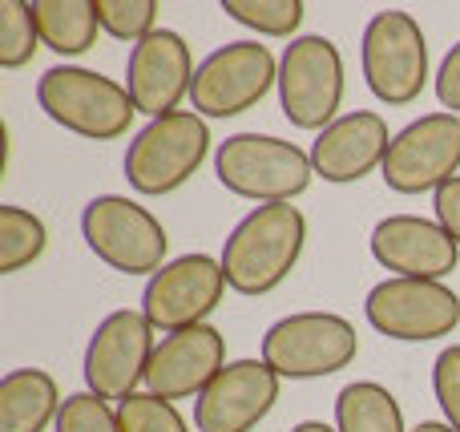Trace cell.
<instances>
[{"label":"cell","mask_w":460,"mask_h":432,"mask_svg":"<svg viewBox=\"0 0 460 432\" xmlns=\"http://www.w3.org/2000/svg\"><path fill=\"white\" fill-rule=\"evenodd\" d=\"M226 287L230 283L223 271V259L202 255V251L178 255V259H170L158 275L146 279L142 315L154 323V331L174 336V331L207 323L210 315L218 312V304H223Z\"/></svg>","instance_id":"obj_11"},{"label":"cell","mask_w":460,"mask_h":432,"mask_svg":"<svg viewBox=\"0 0 460 432\" xmlns=\"http://www.w3.org/2000/svg\"><path fill=\"white\" fill-rule=\"evenodd\" d=\"M343 53L323 32H303L279 57V105L295 129L323 134L343 105Z\"/></svg>","instance_id":"obj_5"},{"label":"cell","mask_w":460,"mask_h":432,"mask_svg":"<svg viewBox=\"0 0 460 432\" xmlns=\"http://www.w3.org/2000/svg\"><path fill=\"white\" fill-rule=\"evenodd\" d=\"M432 396L445 412V425L460 432V344H448L432 364Z\"/></svg>","instance_id":"obj_28"},{"label":"cell","mask_w":460,"mask_h":432,"mask_svg":"<svg viewBox=\"0 0 460 432\" xmlns=\"http://www.w3.org/2000/svg\"><path fill=\"white\" fill-rule=\"evenodd\" d=\"M307 247V218L295 202H267L234 223L223 242V271L238 295H270L299 267Z\"/></svg>","instance_id":"obj_1"},{"label":"cell","mask_w":460,"mask_h":432,"mask_svg":"<svg viewBox=\"0 0 460 432\" xmlns=\"http://www.w3.org/2000/svg\"><path fill=\"white\" fill-rule=\"evenodd\" d=\"M49 247V226L24 207H0V275H16L32 267Z\"/></svg>","instance_id":"obj_22"},{"label":"cell","mask_w":460,"mask_h":432,"mask_svg":"<svg viewBox=\"0 0 460 432\" xmlns=\"http://www.w3.org/2000/svg\"><path fill=\"white\" fill-rule=\"evenodd\" d=\"M32 21H37L40 45L57 57H81L97 45L102 16L97 0H32Z\"/></svg>","instance_id":"obj_20"},{"label":"cell","mask_w":460,"mask_h":432,"mask_svg":"<svg viewBox=\"0 0 460 432\" xmlns=\"http://www.w3.org/2000/svg\"><path fill=\"white\" fill-rule=\"evenodd\" d=\"M215 178L238 198L259 207L267 202H295L311 190V150L270 134H230L215 150Z\"/></svg>","instance_id":"obj_3"},{"label":"cell","mask_w":460,"mask_h":432,"mask_svg":"<svg viewBox=\"0 0 460 432\" xmlns=\"http://www.w3.org/2000/svg\"><path fill=\"white\" fill-rule=\"evenodd\" d=\"M37 105L53 126L89 142H113L134 126V97L126 85L85 65H53L37 77Z\"/></svg>","instance_id":"obj_2"},{"label":"cell","mask_w":460,"mask_h":432,"mask_svg":"<svg viewBox=\"0 0 460 432\" xmlns=\"http://www.w3.org/2000/svg\"><path fill=\"white\" fill-rule=\"evenodd\" d=\"M61 388L45 368H13L0 380V432H45L57 425Z\"/></svg>","instance_id":"obj_19"},{"label":"cell","mask_w":460,"mask_h":432,"mask_svg":"<svg viewBox=\"0 0 460 432\" xmlns=\"http://www.w3.org/2000/svg\"><path fill=\"white\" fill-rule=\"evenodd\" d=\"M53 432H121V420L110 401L93 392H73L65 396Z\"/></svg>","instance_id":"obj_27"},{"label":"cell","mask_w":460,"mask_h":432,"mask_svg":"<svg viewBox=\"0 0 460 432\" xmlns=\"http://www.w3.org/2000/svg\"><path fill=\"white\" fill-rule=\"evenodd\" d=\"M194 69L199 65H194L182 32L154 29L146 40H137L126 61V89L134 97L137 113H146L150 121L178 113L182 97H190Z\"/></svg>","instance_id":"obj_14"},{"label":"cell","mask_w":460,"mask_h":432,"mask_svg":"<svg viewBox=\"0 0 460 432\" xmlns=\"http://www.w3.org/2000/svg\"><path fill=\"white\" fill-rule=\"evenodd\" d=\"M380 178L396 194H437L445 182L460 178V118L437 110L408 121L392 137Z\"/></svg>","instance_id":"obj_13"},{"label":"cell","mask_w":460,"mask_h":432,"mask_svg":"<svg viewBox=\"0 0 460 432\" xmlns=\"http://www.w3.org/2000/svg\"><path fill=\"white\" fill-rule=\"evenodd\" d=\"M291 432H340L335 425H323V420H299Z\"/></svg>","instance_id":"obj_31"},{"label":"cell","mask_w":460,"mask_h":432,"mask_svg":"<svg viewBox=\"0 0 460 432\" xmlns=\"http://www.w3.org/2000/svg\"><path fill=\"white\" fill-rule=\"evenodd\" d=\"M372 259L392 271V279H437L445 283V275L456 271L460 247L453 234L437 223V218L420 215H388L372 226Z\"/></svg>","instance_id":"obj_16"},{"label":"cell","mask_w":460,"mask_h":432,"mask_svg":"<svg viewBox=\"0 0 460 432\" xmlns=\"http://www.w3.org/2000/svg\"><path fill=\"white\" fill-rule=\"evenodd\" d=\"M118 420H121V432H190L178 404L162 401L154 392H134L129 401H121Z\"/></svg>","instance_id":"obj_26"},{"label":"cell","mask_w":460,"mask_h":432,"mask_svg":"<svg viewBox=\"0 0 460 432\" xmlns=\"http://www.w3.org/2000/svg\"><path fill=\"white\" fill-rule=\"evenodd\" d=\"M81 239L110 271L158 275L170 263V234L142 202L126 194H97L81 210Z\"/></svg>","instance_id":"obj_6"},{"label":"cell","mask_w":460,"mask_h":432,"mask_svg":"<svg viewBox=\"0 0 460 432\" xmlns=\"http://www.w3.org/2000/svg\"><path fill=\"white\" fill-rule=\"evenodd\" d=\"M279 372L267 360H230L215 384L194 401L199 432H251L279 404Z\"/></svg>","instance_id":"obj_15"},{"label":"cell","mask_w":460,"mask_h":432,"mask_svg":"<svg viewBox=\"0 0 460 432\" xmlns=\"http://www.w3.org/2000/svg\"><path fill=\"white\" fill-rule=\"evenodd\" d=\"M364 81L384 105H412L429 85V40L412 13L384 8L364 24L359 40Z\"/></svg>","instance_id":"obj_7"},{"label":"cell","mask_w":460,"mask_h":432,"mask_svg":"<svg viewBox=\"0 0 460 432\" xmlns=\"http://www.w3.org/2000/svg\"><path fill=\"white\" fill-rule=\"evenodd\" d=\"M40 48V32L32 21V4L4 0L0 4V69H24Z\"/></svg>","instance_id":"obj_24"},{"label":"cell","mask_w":460,"mask_h":432,"mask_svg":"<svg viewBox=\"0 0 460 432\" xmlns=\"http://www.w3.org/2000/svg\"><path fill=\"white\" fill-rule=\"evenodd\" d=\"M432 210H437V223L453 234V242L460 247V178L445 182L437 194H432Z\"/></svg>","instance_id":"obj_30"},{"label":"cell","mask_w":460,"mask_h":432,"mask_svg":"<svg viewBox=\"0 0 460 432\" xmlns=\"http://www.w3.org/2000/svg\"><path fill=\"white\" fill-rule=\"evenodd\" d=\"M359 356V336L335 312H295L283 315L262 336V360L279 380H319L343 372Z\"/></svg>","instance_id":"obj_8"},{"label":"cell","mask_w":460,"mask_h":432,"mask_svg":"<svg viewBox=\"0 0 460 432\" xmlns=\"http://www.w3.org/2000/svg\"><path fill=\"white\" fill-rule=\"evenodd\" d=\"M226 368V336L215 323H199V328L162 336L154 348L150 372H146V392L162 396V401H199L215 376Z\"/></svg>","instance_id":"obj_17"},{"label":"cell","mask_w":460,"mask_h":432,"mask_svg":"<svg viewBox=\"0 0 460 432\" xmlns=\"http://www.w3.org/2000/svg\"><path fill=\"white\" fill-rule=\"evenodd\" d=\"M158 0H97L102 32H110L113 40H129V48L158 29Z\"/></svg>","instance_id":"obj_25"},{"label":"cell","mask_w":460,"mask_h":432,"mask_svg":"<svg viewBox=\"0 0 460 432\" xmlns=\"http://www.w3.org/2000/svg\"><path fill=\"white\" fill-rule=\"evenodd\" d=\"M412 432H456L453 425H445V420H420Z\"/></svg>","instance_id":"obj_32"},{"label":"cell","mask_w":460,"mask_h":432,"mask_svg":"<svg viewBox=\"0 0 460 432\" xmlns=\"http://www.w3.org/2000/svg\"><path fill=\"white\" fill-rule=\"evenodd\" d=\"M335 428L340 432H412L404 428L400 401L376 380H356L335 396Z\"/></svg>","instance_id":"obj_21"},{"label":"cell","mask_w":460,"mask_h":432,"mask_svg":"<svg viewBox=\"0 0 460 432\" xmlns=\"http://www.w3.org/2000/svg\"><path fill=\"white\" fill-rule=\"evenodd\" d=\"M210 126L202 113L178 110L146 121L126 150V178L137 194H174L210 158Z\"/></svg>","instance_id":"obj_4"},{"label":"cell","mask_w":460,"mask_h":432,"mask_svg":"<svg viewBox=\"0 0 460 432\" xmlns=\"http://www.w3.org/2000/svg\"><path fill=\"white\" fill-rule=\"evenodd\" d=\"M388 121L376 110H351L340 113L323 134H315L311 142V166H315V178L332 186H351L359 178L384 170V158H388Z\"/></svg>","instance_id":"obj_18"},{"label":"cell","mask_w":460,"mask_h":432,"mask_svg":"<svg viewBox=\"0 0 460 432\" xmlns=\"http://www.w3.org/2000/svg\"><path fill=\"white\" fill-rule=\"evenodd\" d=\"M364 315L380 336L429 344L460 328V295L437 279H380L367 291Z\"/></svg>","instance_id":"obj_12"},{"label":"cell","mask_w":460,"mask_h":432,"mask_svg":"<svg viewBox=\"0 0 460 432\" xmlns=\"http://www.w3.org/2000/svg\"><path fill=\"white\" fill-rule=\"evenodd\" d=\"M432 89H437L440 110H448V113H456V118H460V40L445 53V61H440Z\"/></svg>","instance_id":"obj_29"},{"label":"cell","mask_w":460,"mask_h":432,"mask_svg":"<svg viewBox=\"0 0 460 432\" xmlns=\"http://www.w3.org/2000/svg\"><path fill=\"white\" fill-rule=\"evenodd\" d=\"M223 13L243 29L259 32V37H291L299 32L307 4L303 0H223Z\"/></svg>","instance_id":"obj_23"},{"label":"cell","mask_w":460,"mask_h":432,"mask_svg":"<svg viewBox=\"0 0 460 432\" xmlns=\"http://www.w3.org/2000/svg\"><path fill=\"white\" fill-rule=\"evenodd\" d=\"M279 89V57L262 40H226L194 69L190 101L207 121H226L254 110L262 97Z\"/></svg>","instance_id":"obj_9"},{"label":"cell","mask_w":460,"mask_h":432,"mask_svg":"<svg viewBox=\"0 0 460 432\" xmlns=\"http://www.w3.org/2000/svg\"><path fill=\"white\" fill-rule=\"evenodd\" d=\"M154 323L134 307L110 312L93 328L85 344V360H81V376H85V392L102 396V401H129L137 388L146 384V372L154 360Z\"/></svg>","instance_id":"obj_10"}]
</instances>
